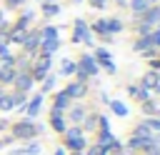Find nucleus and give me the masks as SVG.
<instances>
[{
  "instance_id": "nucleus-1",
  "label": "nucleus",
  "mask_w": 160,
  "mask_h": 155,
  "mask_svg": "<svg viewBox=\"0 0 160 155\" xmlns=\"http://www.w3.org/2000/svg\"><path fill=\"white\" fill-rule=\"evenodd\" d=\"M65 145H68L72 152H82V150L88 148V142H85V135H82V128H80V125H75V128H68V130H65Z\"/></svg>"
},
{
  "instance_id": "nucleus-2",
  "label": "nucleus",
  "mask_w": 160,
  "mask_h": 155,
  "mask_svg": "<svg viewBox=\"0 0 160 155\" xmlns=\"http://www.w3.org/2000/svg\"><path fill=\"white\" fill-rule=\"evenodd\" d=\"M40 130H42V128L35 125L32 120H22V122H18V125L12 128V138H18V140H32Z\"/></svg>"
},
{
  "instance_id": "nucleus-3",
  "label": "nucleus",
  "mask_w": 160,
  "mask_h": 155,
  "mask_svg": "<svg viewBox=\"0 0 160 155\" xmlns=\"http://www.w3.org/2000/svg\"><path fill=\"white\" fill-rule=\"evenodd\" d=\"M85 42V45H92V38H90V30L85 25V20H75V30H72V42Z\"/></svg>"
},
{
  "instance_id": "nucleus-4",
  "label": "nucleus",
  "mask_w": 160,
  "mask_h": 155,
  "mask_svg": "<svg viewBox=\"0 0 160 155\" xmlns=\"http://www.w3.org/2000/svg\"><path fill=\"white\" fill-rule=\"evenodd\" d=\"M48 70H50V55H40L38 62H35V68L30 70V75H32V80H42L48 75Z\"/></svg>"
},
{
  "instance_id": "nucleus-5",
  "label": "nucleus",
  "mask_w": 160,
  "mask_h": 155,
  "mask_svg": "<svg viewBox=\"0 0 160 155\" xmlns=\"http://www.w3.org/2000/svg\"><path fill=\"white\" fill-rule=\"evenodd\" d=\"M38 48H40V35H38V30L25 32V38H22V50H25V52H35Z\"/></svg>"
},
{
  "instance_id": "nucleus-6",
  "label": "nucleus",
  "mask_w": 160,
  "mask_h": 155,
  "mask_svg": "<svg viewBox=\"0 0 160 155\" xmlns=\"http://www.w3.org/2000/svg\"><path fill=\"white\" fill-rule=\"evenodd\" d=\"M140 22L142 25H155V22H160V5H152V8H148L142 15H140Z\"/></svg>"
},
{
  "instance_id": "nucleus-7",
  "label": "nucleus",
  "mask_w": 160,
  "mask_h": 155,
  "mask_svg": "<svg viewBox=\"0 0 160 155\" xmlns=\"http://www.w3.org/2000/svg\"><path fill=\"white\" fill-rule=\"evenodd\" d=\"M78 70H80V72H85V75H95V72H98L95 58H92V55H82V58H80V65H78Z\"/></svg>"
},
{
  "instance_id": "nucleus-8",
  "label": "nucleus",
  "mask_w": 160,
  "mask_h": 155,
  "mask_svg": "<svg viewBox=\"0 0 160 155\" xmlns=\"http://www.w3.org/2000/svg\"><path fill=\"white\" fill-rule=\"evenodd\" d=\"M15 85H18V90H20V92L30 90V88H32V75H30V70L18 72V75H15Z\"/></svg>"
},
{
  "instance_id": "nucleus-9",
  "label": "nucleus",
  "mask_w": 160,
  "mask_h": 155,
  "mask_svg": "<svg viewBox=\"0 0 160 155\" xmlns=\"http://www.w3.org/2000/svg\"><path fill=\"white\" fill-rule=\"evenodd\" d=\"M40 108H42V92L40 95H35L28 105H25V112H28V118L32 120V118H38V112H40Z\"/></svg>"
},
{
  "instance_id": "nucleus-10",
  "label": "nucleus",
  "mask_w": 160,
  "mask_h": 155,
  "mask_svg": "<svg viewBox=\"0 0 160 155\" xmlns=\"http://www.w3.org/2000/svg\"><path fill=\"white\" fill-rule=\"evenodd\" d=\"M140 82H142V88H145V90H155V85L160 82V75H158L155 70H150V72H145V75H142V80H140Z\"/></svg>"
},
{
  "instance_id": "nucleus-11",
  "label": "nucleus",
  "mask_w": 160,
  "mask_h": 155,
  "mask_svg": "<svg viewBox=\"0 0 160 155\" xmlns=\"http://www.w3.org/2000/svg\"><path fill=\"white\" fill-rule=\"evenodd\" d=\"M122 152H125V148L120 140H110L108 145H102V155H122Z\"/></svg>"
},
{
  "instance_id": "nucleus-12",
  "label": "nucleus",
  "mask_w": 160,
  "mask_h": 155,
  "mask_svg": "<svg viewBox=\"0 0 160 155\" xmlns=\"http://www.w3.org/2000/svg\"><path fill=\"white\" fill-rule=\"evenodd\" d=\"M58 48H60V40H58V38H52V40H40V52H42V55H52Z\"/></svg>"
},
{
  "instance_id": "nucleus-13",
  "label": "nucleus",
  "mask_w": 160,
  "mask_h": 155,
  "mask_svg": "<svg viewBox=\"0 0 160 155\" xmlns=\"http://www.w3.org/2000/svg\"><path fill=\"white\" fill-rule=\"evenodd\" d=\"M50 122H52V128H55L58 132H65V130H68V122H65V118H62V112H60V110H52Z\"/></svg>"
},
{
  "instance_id": "nucleus-14",
  "label": "nucleus",
  "mask_w": 160,
  "mask_h": 155,
  "mask_svg": "<svg viewBox=\"0 0 160 155\" xmlns=\"http://www.w3.org/2000/svg\"><path fill=\"white\" fill-rule=\"evenodd\" d=\"M40 150H42V148H40L38 142H30L28 148H15L10 155H40Z\"/></svg>"
},
{
  "instance_id": "nucleus-15",
  "label": "nucleus",
  "mask_w": 160,
  "mask_h": 155,
  "mask_svg": "<svg viewBox=\"0 0 160 155\" xmlns=\"http://www.w3.org/2000/svg\"><path fill=\"white\" fill-rule=\"evenodd\" d=\"M152 48V40H150V35H142V38H138L135 40V45H132V50L135 52H145V50H150Z\"/></svg>"
},
{
  "instance_id": "nucleus-16",
  "label": "nucleus",
  "mask_w": 160,
  "mask_h": 155,
  "mask_svg": "<svg viewBox=\"0 0 160 155\" xmlns=\"http://www.w3.org/2000/svg\"><path fill=\"white\" fill-rule=\"evenodd\" d=\"M65 95H68L70 100H72V98H82V95H85V85H82V82H72V85H68Z\"/></svg>"
},
{
  "instance_id": "nucleus-17",
  "label": "nucleus",
  "mask_w": 160,
  "mask_h": 155,
  "mask_svg": "<svg viewBox=\"0 0 160 155\" xmlns=\"http://www.w3.org/2000/svg\"><path fill=\"white\" fill-rule=\"evenodd\" d=\"M130 8L135 15H142L148 8H152V0H130Z\"/></svg>"
},
{
  "instance_id": "nucleus-18",
  "label": "nucleus",
  "mask_w": 160,
  "mask_h": 155,
  "mask_svg": "<svg viewBox=\"0 0 160 155\" xmlns=\"http://www.w3.org/2000/svg\"><path fill=\"white\" fill-rule=\"evenodd\" d=\"M52 102H55V108H52V110H60V112H62L65 108H70V98H68L65 92H58Z\"/></svg>"
},
{
  "instance_id": "nucleus-19",
  "label": "nucleus",
  "mask_w": 160,
  "mask_h": 155,
  "mask_svg": "<svg viewBox=\"0 0 160 155\" xmlns=\"http://www.w3.org/2000/svg\"><path fill=\"white\" fill-rule=\"evenodd\" d=\"M38 35H40V40H52V38H58V28L45 25L42 30H38Z\"/></svg>"
},
{
  "instance_id": "nucleus-20",
  "label": "nucleus",
  "mask_w": 160,
  "mask_h": 155,
  "mask_svg": "<svg viewBox=\"0 0 160 155\" xmlns=\"http://www.w3.org/2000/svg\"><path fill=\"white\" fill-rule=\"evenodd\" d=\"M22 38H25V30H20V28H15L10 35H8V42H12V45H22Z\"/></svg>"
},
{
  "instance_id": "nucleus-21",
  "label": "nucleus",
  "mask_w": 160,
  "mask_h": 155,
  "mask_svg": "<svg viewBox=\"0 0 160 155\" xmlns=\"http://www.w3.org/2000/svg\"><path fill=\"white\" fill-rule=\"evenodd\" d=\"M110 108H112V112L120 115V118L128 115V108H125V102H120V100H110Z\"/></svg>"
},
{
  "instance_id": "nucleus-22",
  "label": "nucleus",
  "mask_w": 160,
  "mask_h": 155,
  "mask_svg": "<svg viewBox=\"0 0 160 155\" xmlns=\"http://www.w3.org/2000/svg\"><path fill=\"white\" fill-rule=\"evenodd\" d=\"M142 112H145V115H158V112H160V108H158V102L145 100V102H142Z\"/></svg>"
},
{
  "instance_id": "nucleus-23",
  "label": "nucleus",
  "mask_w": 160,
  "mask_h": 155,
  "mask_svg": "<svg viewBox=\"0 0 160 155\" xmlns=\"http://www.w3.org/2000/svg\"><path fill=\"white\" fill-rule=\"evenodd\" d=\"M15 108V98L12 95H0V110H12Z\"/></svg>"
},
{
  "instance_id": "nucleus-24",
  "label": "nucleus",
  "mask_w": 160,
  "mask_h": 155,
  "mask_svg": "<svg viewBox=\"0 0 160 155\" xmlns=\"http://www.w3.org/2000/svg\"><path fill=\"white\" fill-rule=\"evenodd\" d=\"M12 80H15L12 68H0V82H12Z\"/></svg>"
},
{
  "instance_id": "nucleus-25",
  "label": "nucleus",
  "mask_w": 160,
  "mask_h": 155,
  "mask_svg": "<svg viewBox=\"0 0 160 155\" xmlns=\"http://www.w3.org/2000/svg\"><path fill=\"white\" fill-rule=\"evenodd\" d=\"M82 118H85V110L82 108H72L70 110V120L72 122H82Z\"/></svg>"
},
{
  "instance_id": "nucleus-26",
  "label": "nucleus",
  "mask_w": 160,
  "mask_h": 155,
  "mask_svg": "<svg viewBox=\"0 0 160 155\" xmlns=\"http://www.w3.org/2000/svg\"><path fill=\"white\" fill-rule=\"evenodd\" d=\"M75 70H78V65H75L72 60H65V62H62V70H60V72H62V75H72Z\"/></svg>"
},
{
  "instance_id": "nucleus-27",
  "label": "nucleus",
  "mask_w": 160,
  "mask_h": 155,
  "mask_svg": "<svg viewBox=\"0 0 160 155\" xmlns=\"http://www.w3.org/2000/svg\"><path fill=\"white\" fill-rule=\"evenodd\" d=\"M42 12H45L48 18H50V15H58V12H60V5H55V2H48V5L42 8Z\"/></svg>"
},
{
  "instance_id": "nucleus-28",
  "label": "nucleus",
  "mask_w": 160,
  "mask_h": 155,
  "mask_svg": "<svg viewBox=\"0 0 160 155\" xmlns=\"http://www.w3.org/2000/svg\"><path fill=\"white\" fill-rule=\"evenodd\" d=\"M122 30V22L120 20H108V35L110 32H120Z\"/></svg>"
},
{
  "instance_id": "nucleus-29",
  "label": "nucleus",
  "mask_w": 160,
  "mask_h": 155,
  "mask_svg": "<svg viewBox=\"0 0 160 155\" xmlns=\"http://www.w3.org/2000/svg\"><path fill=\"white\" fill-rule=\"evenodd\" d=\"M92 30L100 32V35H108V20H98V22L92 25Z\"/></svg>"
},
{
  "instance_id": "nucleus-30",
  "label": "nucleus",
  "mask_w": 160,
  "mask_h": 155,
  "mask_svg": "<svg viewBox=\"0 0 160 155\" xmlns=\"http://www.w3.org/2000/svg\"><path fill=\"white\" fill-rule=\"evenodd\" d=\"M82 120H85V130H95L98 128V115H88Z\"/></svg>"
},
{
  "instance_id": "nucleus-31",
  "label": "nucleus",
  "mask_w": 160,
  "mask_h": 155,
  "mask_svg": "<svg viewBox=\"0 0 160 155\" xmlns=\"http://www.w3.org/2000/svg\"><path fill=\"white\" fill-rule=\"evenodd\" d=\"M142 125H145V128H150V130H160V118H150V120H142Z\"/></svg>"
},
{
  "instance_id": "nucleus-32",
  "label": "nucleus",
  "mask_w": 160,
  "mask_h": 155,
  "mask_svg": "<svg viewBox=\"0 0 160 155\" xmlns=\"http://www.w3.org/2000/svg\"><path fill=\"white\" fill-rule=\"evenodd\" d=\"M150 40H152V48H160V25H158V30L150 35Z\"/></svg>"
},
{
  "instance_id": "nucleus-33",
  "label": "nucleus",
  "mask_w": 160,
  "mask_h": 155,
  "mask_svg": "<svg viewBox=\"0 0 160 155\" xmlns=\"http://www.w3.org/2000/svg\"><path fill=\"white\" fill-rule=\"evenodd\" d=\"M150 30H152L150 25H142V22L138 25V35H140V38H142V35H150Z\"/></svg>"
},
{
  "instance_id": "nucleus-34",
  "label": "nucleus",
  "mask_w": 160,
  "mask_h": 155,
  "mask_svg": "<svg viewBox=\"0 0 160 155\" xmlns=\"http://www.w3.org/2000/svg\"><path fill=\"white\" fill-rule=\"evenodd\" d=\"M102 68H105V70H108V72H110V75H112V72H115V62H112V60H110V58H108V60H102Z\"/></svg>"
},
{
  "instance_id": "nucleus-35",
  "label": "nucleus",
  "mask_w": 160,
  "mask_h": 155,
  "mask_svg": "<svg viewBox=\"0 0 160 155\" xmlns=\"http://www.w3.org/2000/svg\"><path fill=\"white\" fill-rule=\"evenodd\" d=\"M95 58H98V60H108V58H110V52H108L105 48H100V50L95 52Z\"/></svg>"
},
{
  "instance_id": "nucleus-36",
  "label": "nucleus",
  "mask_w": 160,
  "mask_h": 155,
  "mask_svg": "<svg viewBox=\"0 0 160 155\" xmlns=\"http://www.w3.org/2000/svg\"><path fill=\"white\" fill-rule=\"evenodd\" d=\"M82 155H102V148H100V145H92V148H90L88 152H82Z\"/></svg>"
},
{
  "instance_id": "nucleus-37",
  "label": "nucleus",
  "mask_w": 160,
  "mask_h": 155,
  "mask_svg": "<svg viewBox=\"0 0 160 155\" xmlns=\"http://www.w3.org/2000/svg\"><path fill=\"white\" fill-rule=\"evenodd\" d=\"M52 85H55V78L50 75V78L45 80V85H42V90H52Z\"/></svg>"
},
{
  "instance_id": "nucleus-38",
  "label": "nucleus",
  "mask_w": 160,
  "mask_h": 155,
  "mask_svg": "<svg viewBox=\"0 0 160 155\" xmlns=\"http://www.w3.org/2000/svg\"><path fill=\"white\" fill-rule=\"evenodd\" d=\"M25 0H8V8H18V5H22Z\"/></svg>"
},
{
  "instance_id": "nucleus-39",
  "label": "nucleus",
  "mask_w": 160,
  "mask_h": 155,
  "mask_svg": "<svg viewBox=\"0 0 160 155\" xmlns=\"http://www.w3.org/2000/svg\"><path fill=\"white\" fill-rule=\"evenodd\" d=\"M92 8H105V0H90Z\"/></svg>"
},
{
  "instance_id": "nucleus-40",
  "label": "nucleus",
  "mask_w": 160,
  "mask_h": 155,
  "mask_svg": "<svg viewBox=\"0 0 160 155\" xmlns=\"http://www.w3.org/2000/svg\"><path fill=\"white\" fill-rule=\"evenodd\" d=\"M55 155H65V150H60V148H58V150H55Z\"/></svg>"
},
{
  "instance_id": "nucleus-41",
  "label": "nucleus",
  "mask_w": 160,
  "mask_h": 155,
  "mask_svg": "<svg viewBox=\"0 0 160 155\" xmlns=\"http://www.w3.org/2000/svg\"><path fill=\"white\" fill-rule=\"evenodd\" d=\"M155 92H158V95H160V82H158V85H155Z\"/></svg>"
},
{
  "instance_id": "nucleus-42",
  "label": "nucleus",
  "mask_w": 160,
  "mask_h": 155,
  "mask_svg": "<svg viewBox=\"0 0 160 155\" xmlns=\"http://www.w3.org/2000/svg\"><path fill=\"white\" fill-rule=\"evenodd\" d=\"M2 128H5V122H2V120H0V130H2Z\"/></svg>"
},
{
  "instance_id": "nucleus-43",
  "label": "nucleus",
  "mask_w": 160,
  "mask_h": 155,
  "mask_svg": "<svg viewBox=\"0 0 160 155\" xmlns=\"http://www.w3.org/2000/svg\"><path fill=\"white\" fill-rule=\"evenodd\" d=\"M70 155H82V152H70Z\"/></svg>"
},
{
  "instance_id": "nucleus-44",
  "label": "nucleus",
  "mask_w": 160,
  "mask_h": 155,
  "mask_svg": "<svg viewBox=\"0 0 160 155\" xmlns=\"http://www.w3.org/2000/svg\"><path fill=\"white\" fill-rule=\"evenodd\" d=\"M0 22H2V12H0Z\"/></svg>"
},
{
  "instance_id": "nucleus-45",
  "label": "nucleus",
  "mask_w": 160,
  "mask_h": 155,
  "mask_svg": "<svg viewBox=\"0 0 160 155\" xmlns=\"http://www.w3.org/2000/svg\"><path fill=\"white\" fill-rule=\"evenodd\" d=\"M0 148H2V142H0Z\"/></svg>"
}]
</instances>
